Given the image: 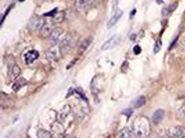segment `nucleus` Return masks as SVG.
<instances>
[{
	"mask_svg": "<svg viewBox=\"0 0 185 138\" xmlns=\"http://www.w3.org/2000/svg\"><path fill=\"white\" fill-rule=\"evenodd\" d=\"M133 132L137 138H145L151 133L150 121L147 117L139 116L133 124Z\"/></svg>",
	"mask_w": 185,
	"mask_h": 138,
	"instance_id": "f257e3e1",
	"label": "nucleus"
},
{
	"mask_svg": "<svg viewBox=\"0 0 185 138\" xmlns=\"http://www.w3.org/2000/svg\"><path fill=\"white\" fill-rule=\"evenodd\" d=\"M46 24V21L44 18L41 17H33L29 23V27L31 31H41L43 26Z\"/></svg>",
	"mask_w": 185,
	"mask_h": 138,
	"instance_id": "f03ea898",
	"label": "nucleus"
},
{
	"mask_svg": "<svg viewBox=\"0 0 185 138\" xmlns=\"http://www.w3.org/2000/svg\"><path fill=\"white\" fill-rule=\"evenodd\" d=\"M74 39L71 36H67L65 39H62L60 44V51L62 55L67 54L71 50L74 45Z\"/></svg>",
	"mask_w": 185,
	"mask_h": 138,
	"instance_id": "7ed1b4c3",
	"label": "nucleus"
},
{
	"mask_svg": "<svg viewBox=\"0 0 185 138\" xmlns=\"http://www.w3.org/2000/svg\"><path fill=\"white\" fill-rule=\"evenodd\" d=\"M121 42V37L119 35H114L107 40L105 43L102 45L101 50L102 51H108L110 49L114 48L119 44Z\"/></svg>",
	"mask_w": 185,
	"mask_h": 138,
	"instance_id": "20e7f679",
	"label": "nucleus"
},
{
	"mask_svg": "<svg viewBox=\"0 0 185 138\" xmlns=\"http://www.w3.org/2000/svg\"><path fill=\"white\" fill-rule=\"evenodd\" d=\"M168 137L170 138H184L185 128L182 126H175L168 131Z\"/></svg>",
	"mask_w": 185,
	"mask_h": 138,
	"instance_id": "39448f33",
	"label": "nucleus"
},
{
	"mask_svg": "<svg viewBox=\"0 0 185 138\" xmlns=\"http://www.w3.org/2000/svg\"><path fill=\"white\" fill-rule=\"evenodd\" d=\"M124 15V12L121 11V9L118 8L116 11H115L114 15L109 19V21L107 24V27L108 28H111L112 27L117 24L118 21L119 20L120 18L123 16Z\"/></svg>",
	"mask_w": 185,
	"mask_h": 138,
	"instance_id": "423d86ee",
	"label": "nucleus"
},
{
	"mask_svg": "<svg viewBox=\"0 0 185 138\" xmlns=\"http://www.w3.org/2000/svg\"><path fill=\"white\" fill-rule=\"evenodd\" d=\"M62 34V29L60 28H56L53 30L51 34L49 36V42L52 45H56L58 43L61 35Z\"/></svg>",
	"mask_w": 185,
	"mask_h": 138,
	"instance_id": "0eeeda50",
	"label": "nucleus"
},
{
	"mask_svg": "<svg viewBox=\"0 0 185 138\" xmlns=\"http://www.w3.org/2000/svg\"><path fill=\"white\" fill-rule=\"evenodd\" d=\"M39 57V53L38 51L35 50L29 51L24 55V60L26 63L27 64H30L35 62Z\"/></svg>",
	"mask_w": 185,
	"mask_h": 138,
	"instance_id": "6e6552de",
	"label": "nucleus"
},
{
	"mask_svg": "<svg viewBox=\"0 0 185 138\" xmlns=\"http://www.w3.org/2000/svg\"><path fill=\"white\" fill-rule=\"evenodd\" d=\"M9 67H8V75L10 76H11L12 78H16L18 77V75L20 73V68H19L17 64L15 63H13L11 62V63H8Z\"/></svg>",
	"mask_w": 185,
	"mask_h": 138,
	"instance_id": "1a4fd4ad",
	"label": "nucleus"
},
{
	"mask_svg": "<svg viewBox=\"0 0 185 138\" xmlns=\"http://www.w3.org/2000/svg\"><path fill=\"white\" fill-rule=\"evenodd\" d=\"M164 117V111L162 109H157L155 111V113L152 117V120L155 124H160Z\"/></svg>",
	"mask_w": 185,
	"mask_h": 138,
	"instance_id": "9d476101",
	"label": "nucleus"
},
{
	"mask_svg": "<svg viewBox=\"0 0 185 138\" xmlns=\"http://www.w3.org/2000/svg\"><path fill=\"white\" fill-rule=\"evenodd\" d=\"M70 110L71 108L69 105H66V106H65L62 108V110H61L60 112H59L58 115V120L60 121L65 120V118L67 117L69 112H70Z\"/></svg>",
	"mask_w": 185,
	"mask_h": 138,
	"instance_id": "9b49d317",
	"label": "nucleus"
},
{
	"mask_svg": "<svg viewBox=\"0 0 185 138\" xmlns=\"http://www.w3.org/2000/svg\"><path fill=\"white\" fill-rule=\"evenodd\" d=\"M92 41H93V39H92V37H87L85 39H84V40L81 42L80 47H79L78 52H80V53L84 52L87 50V48L90 47Z\"/></svg>",
	"mask_w": 185,
	"mask_h": 138,
	"instance_id": "f8f14e48",
	"label": "nucleus"
},
{
	"mask_svg": "<svg viewBox=\"0 0 185 138\" xmlns=\"http://www.w3.org/2000/svg\"><path fill=\"white\" fill-rule=\"evenodd\" d=\"M27 83V81L23 77H19L15 80V83L13 85V89L15 91H18L22 87H23L24 85Z\"/></svg>",
	"mask_w": 185,
	"mask_h": 138,
	"instance_id": "ddd939ff",
	"label": "nucleus"
},
{
	"mask_svg": "<svg viewBox=\"0 0 185 138\" xmlns=\"http://www.w3.org/2000/svg\"><path fill=\"white\" fill-rule=\"evenodd\" d=\"M133 132H132L128 128H124L117 134V138H133Z\"/></svg>",
	"mask_w": 185,
	"mask_h": 138,
	"instance_id": "4468645a",
	"label": "nucleus"
},
{
	"mask_svg": "<svg viewBox=\"0 0 185 138\" xmlns=\"http://www.w3.org/2000/svg\"><path fill=\"white\" fill-rule=\"evenodd\" d=\"M52 31L53 30L51 28V26L49 24L46 23L45 25L43 26V28L41 29L40 34L43 37H47L50 36Z\"/></svg>",
	"mask_w": 185,
	"mask_h": 138,
	"instance_id": "2eb2a0df",
	"label": "nucleus"
},
{
	"mask_svg": "<svg viewBox=\"0 0 185 138\" xmlns=\"http://www.w3.org/2000/svg\"><path fill=\"white\" fill-rule=\"evenodd\" d=\"M45 57L49 61L54 60L57 57V50L56 48H49L45 52Z\"/></svg>",
	"mask_w": 185,
	"mask_h": 138,
	"instance_id": "dca6fc26",
	"label": "nucleus"
},
{
	"mask_svg": "<svg viewBox=\"0 0 185 138\" xmlns=\"http://www.w3.org/2000/svg\"><path fill=\"white\" fill-rule=\"evenodd\" d=\"M145 103H146V98H145V97L140 96L133 101L132 105H133V106L134 108H138L141 107L142 106H144Z\"/></svg>",
	"mask_w": 185,
	"mask_h": 138,
	"instance_id": "f3484780",
	"label": "nucleus"
},
{
	"mask_svg": "<svg viewBox=\"0 0 185 138\" xmlns=\"http://www.w3.org/2000/svg\"><path fill=\"white\" fill-rule=\"evenodd\" d=\"M176 117L178 120H184L185 119V104L177 108L176 111Z\"/></svg>",
	"mask_w": 185,
	"mask_h": 138,
	"instance_id": "a211bd4d",
	"label": "nucleus"
},
{
	"mask_svg": "<svg viewBox=\"0 0 185 138\" xmlns=\"http://www.w3.org/2000/svg\"><path fill=\"white\" fill-rule=\"evenodd\" d=\"M37 137L38 138H52V136L50 132L43 129L38 131Z\"/></svg>",
	"mask_w": 185,
	"mask_h": 138,
	"instance_id": "6ab92c4d",
	"label": "nucleus"
},
{
	"mask_svg": "<svg viewBox=\"0 0 185 138\" xmlns=\"http://www.w3.org/2000/svg\"><path fill=\"white\" fill-rule=\"evenodd\" d=\"M91 0H75V5L78 8H84L89 4Z\"/></svg>",
	"mask_w": 185,
	"mask_h": 138,
	"instance_id": "aec40b11",
	"label": "nucleus"
},
{
	"mask_svg": "<svg viewBox=\"0 0 185 138\" xmlns=\"http://www.w3.org/2000/svg\"><path fill=\"white\" fill-rule=\"evenodd\" d=\"M161 46H162V43H161V42L160 39H157L155 42V44L154 45V52L155 53H157L158 52H159L161 50Z\"/></svg>",
	"mask_w": 185,
	"mask_h": 138,
	"instance_id": "412c9836",
	"label": "nucleus"
},
{
	"mask_svg": "<svg viewBox=\"0 0 185 138\" xmlns=\"http://www.w3.org/2000/svg\"><path fill=\"white\" fill-rule=\"evenodd\" d=\"M177 6H178L177 2L173 3L172 4H171L169 6H168V8H167L168 12H173L174 11H176V8H177Z\"/></svg>",
	"mask_w": 185,
	"mask_h": 138,
	"instance_id": "4be33fe9",
	"label": "nucleus"
},
{
	"mask_svg": "<svg viewBox=\"0 0 185 138\" xmlns=\"http://www.w3.org/2000/svg\"><path fill=\"white\" fill-rule=\"evenodd\" d=\"M133 52L135 55H139L141 53V48L139 45H136L135 47L133 48Z\"/></svg>",
	"mask_w": 185,
	"mask_h": 138,
	"instance_id": "5701e85b",
	"label": "nucleus"
},
{
	"mask_svg": "<svg viewBox=\"0 0 185 138\" xmlns=\"http://www.w3.org/2000/svg\"><path fill=\"white\" fill-rule=\"evenodd\" d=\"M122 113H123V114L125 115V116H130L132 113H133V111H132V109H130V108H128V109L124 110Z\"/></svg>",
	"mask_w": 185,
	"mask_h": 138,
	"instance_id": "b1692460",
	"label": "nucleus"
},
{
	"mask_svg": "<svg viewBox=\"0 0 185 138\" xmlns=\"http://www.w3.org/2000/svg\"><path fill=\"white\" fill-rule=\"evenodd\" d=\"M56 12H57V8H55L54 10H53L52 11H51V12L46 13L45 15V16H54V15H56Z\"/></svg>",
	"mask_w": 185,
	"mask_h": 138,
	"instance_id": "393cba45",
	"label": "nucleus"
},
{
	"mask_svg": "<svg viewBox=\"0 0 185 138\" xmlns=\"http://www.w3.org/2000/svg\"><path fill=\"white\" fill-rule=\"evenodd\" d=\"M177 38H176V39H175V40L172 42V44H171V45L170 46V48H169V50H171V48H173V47L175 46V44H176V42H177Z\"/></svg>",
	"mask_w": 185,
	"mask_h": 138,
	"instance_id": "a878e982",
	"label": "nucleus"
},
{
	"mask_svg": "<svg viewBox=\"0 0 185 138\" xmlns=\"http://www.w3.org/2000/svg\"><path fill=\"white\" fill-rule=\"evenodd\" d=\"M64 138H76V137H74L73 136H70V135H69V136H67L66 137H65Z\"/></svg>",
	"mask_w": 185,
	"mask_h": 138,
	"instance_id": "bb28decb",
	"label": "nucleus"
},
{
	"mask_svg": "<svg viewBox=\"0 0 185 138\" xmlns=\"http://www.w3.org/2000/svg\"><path fill=\"white\" fill-rule=\"evenodd\" d=\"M28 138H30V137H28Z\"/></svg>",
	"mask_w": 185,
	"mask_h": 138,
	"instance_id": "cd10ccee",
	"label": "nucleus"
}]
</instances>
